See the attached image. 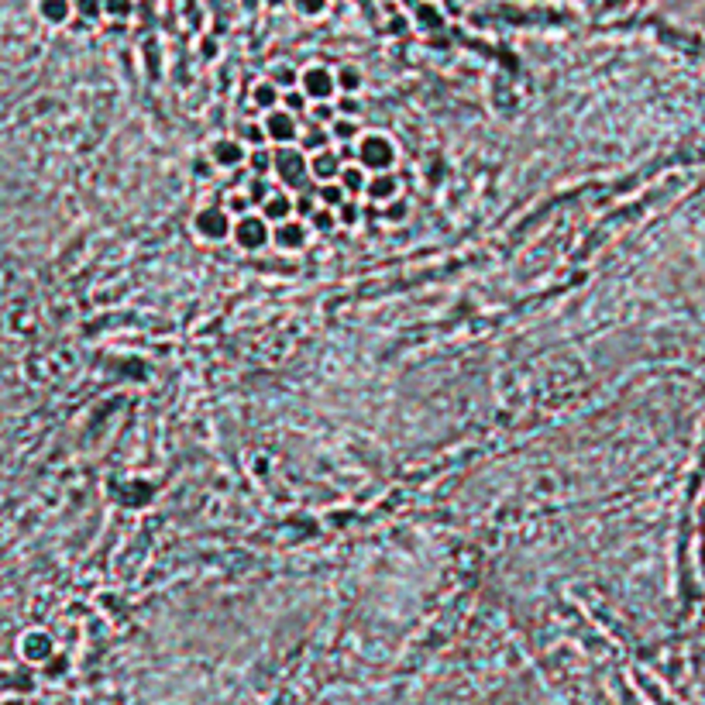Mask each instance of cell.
I'll list each match as a JSON object with an SVG mask.
<instances>
[{"mask_svg":"<svg viewBox=\"0 0 705 705\" xmlns=\"http://www.w3.org/2000/svg\"><path fill=\"white\" fill-rule=\"evenodd\" d=\"M299 86H303V97L314 100V103H327V97L337 93V79L327 66H310L299 73Z\"/></svg>","mask_w":705,"mask_h":705,"instance_id":"5b68a950","label":"cell"},{"mask_svg":"<svg viewBox=\"0 0 705 705\" xmlns=\"http://www.w3.org/2000/svg\"><path fill=\"white\" fill-rule=\"evenodd\" d=\"M310 241V224L307 220H282V224H272V245L279 252H299L303 245Z\"/></svg>","mask_w":705,"mask_h":705,"instance_id":"52a82bcc","label":"cell"},{"mask_svg":"<svg viewBox=\"0 0 705 705\" xmlns=\"http://www.w3.org/2000/svg\"><path fill=\"white\" fill-rule=\"evenodd\" d=\"M262 217H265L269 224L289 220V217H293V196L289 193H265V200H262Z\"/></svg>","mask_w":705,"mask_h":705,"instance_id":"7c38bea8","label":"cell"},{"mask_svg":"<svg viewBox=\"0 0 705 705\" xmlns=\"http://www.w3.org/2000/svg\"><path fill=\"white\" fill-rule=\"evenodd\" d=\"M41 18L52 21V24H62L69 18V0H41Z\"/></svg>","mask_w":705,"mask_h":705,"instance_id":"ac0fdd59","label":"cell"},{"mask_svg":"<svg viewBox=\"0 0 705 705\" xmlns=\"http://www.w3.org/2000/svg\"><path fill=\"white\" fill-rule=\"evenodd\" d=\"M231 237H235V245L241 252H262L265 245H272V224H269L262 214L235 217Z\"/></svg>","mask_w":705,"mask_h":705,"instance_id":"7a4b0ae2","label":"cell"},{"mask_svg":"<svg viewBox=\"0 0 705 705\" xmlns=\"http://www.w3.org/2000/svg\"><path fill=\"white\" fill-rule=\"evenodd\" d=\"M365 196L375 200V203H389L399 196V176L396 173H372L369 176V186H365Z\"/></svg>","mask_w":705,"mask_h":705,"instance_id":"8fae6325","label":"cell"},{"mask_svg":"<svg viewBox=\"0 0 705 705\" xmlns=\"http://www.w3.org/2000/svg\"><path fill=\"white\" fill-rule=\"evenodd\" d=\"M358 217H361V214H358L354 200H348V203L341 207V214H337V224H341V220H344V224H358Z\"/></svg>","mask_w":705,"mask_h":705,"instance_id":"7402d4cb","label":"cell"},{"mask_svg":"<svg viewBox=\"0 0 705 705\" xmlns=\"http://www.w3.org/2000/svg\"><path fill=\"white\" fill-rule=\"evenodd\" d=\"M207 158L214 162V169H237V165L248 162V148L237 138H220L207 148Z\"/></svg>","mask_w":705,"mask_h":705,"instance_id":"ba28073f","label":"cell"},{"mask_svg":"<svg viewBox=\"0 0 705 705\" xmlns=\"http://www.w3.org/2000/svg\"><path fill=\"white\" fill-rule=\"evenodd\" d=\"M307 224H310V231H331V227H337V214L327 210V207H317Z\"/></svg>","mask_w":705,"mask_h":705,"instance_id":"ffe728a7","label":"cell"},{"mask_svg":"<svg viewBox=\"0 0 705 705\" xmlns=\"http://www.w3.org/2000/svg\"><path fill=\"white\" fill-rule=\"evenodd\" d=\"M272 169H275V176L282 179V182H299L303 176H310L307 173V155L296 148V145H279V148H272Z\"/></svg>","mask_w":705,"mask_h":705,"instance_id":"8992f818","label":"cell"},{"mask_svg":"<svg viewBox=\"0 0 705 705\" xmlns=\"http://www.w3.org/2000/svg\"><path fill=\"white\" fill-rule=\"evenodd\" d=\"M317 200H320V207H327V210H341L351 196L344 193V186H341V182H324V186H320V193H317Z\"/></svg>","mask_w":705,"mask_h":705,"instance_id":"9a60e30c","label":"cell"},{"mask_svg":"<svg viewBox=\"0 0 705 705\" xmlns=\"http://www.w3.org/2000/svg\"><path fill=\"white\" fill-rule=\"evenodd\" d=\"M231 227H235V217L227 214L224 203H210V207L196 210L193 217V231L203 241H224V237H231Z\"/></svg>","mask_w":705,"mask_h":705,"instance_id":"3957f363","label":"cell"},{"mask_svg":"<svg viewBox=\"0 0 705 705\" xmlns=\"http://www.w3.org/2000/svg\"><path fill=\"white\" fill-rule=\"evenodd\" d=\"M327 131H331V141H354V124L351 120H334Z\"/></svg>","mask_w":705,"mask_h":705,"instance_id":"44dd1931","label":"cell"},{"mask_svg":"<svg viewBox=\"0 0 705 705\" xmlns=\"http://www.w3.org/2000/svg\"><path fill=\"white\" fill-rule=\"evenodd\" d=\"M337 182L344 186V193L351 196H361L365 193V186H369V173L358 165V162H351V165H341V176H337Z\"/></svg>","mask_w":705,"mask_h":705,"instance_id":"5bb4252c","label":"cell"},{"mask_svg":"<svg viewBox=\"0 0 705 705\" xmlns=\"http://www.w3.org/2000/svg\"><path fill=\"white\" fill-rule=\"evenodd\" d=\"M262 128H265V138H269V145H296L299 141V118L289 114L286 107H275L269 110L265 118H262Z\"/></svg>","mask_w":705,"mask_h":705,"instance_id":"277c9868","label":"cell"},{"mask_svg":"<svg viewBox=\"0 0 705 705\" xmlns=\"http://www.w3.org/2000/svg\"><path fill=\"white\" fill-rule=\"evenodd\" d=\"M52 650H56V644H52V637L45 629H28L21 637V657L31 661V664H45L52 657Z\"/></svg>","mask_w":705,"mask_h":705,"instance_id":"9c48e42d","label":"cell"},{"mask_svg":"<svg viewBox=\"0 0 705 705\" xmlns=\"http://www.w3.org/2000/svg\"><path fill=\"white\" fill-rule=\"evenodd\" d=\"M248 165L255 169V176H269L272 173V148L265 145V148H252L248 152Z\"/></svg>","mask_w":705,"mask_h":705,"instance_id":"e0dca14e","label":"cell"},{"mask_svg":"<svg viewBox=\"0 0 705 705\" xmlns=\"http://www.w3.org/2000/svg\"><path fill=\"white\" fill-rule=\"evenodd\" d=\"M354 162L372 176V173H392V165H396V145H392L386 135H379V131H369V135L358 138V145H354Z\"/></svg>","mask_w":705,"mask_h":705,"instance_id":"6da1fadb","label":"cell"},{"mask_svg":"<svg viewBox=\"0 0 705 705\" xmlns=\"http://www.w3.org/2000/svg\"><path fill=\"white\" fill-rule=\"evenodd\" d=\"M337 79V93H358V86H361V73L351 69V66H344L341 73H334Z\"/></svg>","mask_w":705,"mask_h":705,"instance_id":"d6986e66","label":"cell"},{"mask_svg":"<svg viewBox=\"0 0 705 705\" xmlns=\"http://www.w3.org/2000/svg\"><path fill=\"white\" fill-rule=\"evenodd\" d=\"M241 145H245L248 152H252V148H265V145H269L265 128H262V124H255V120H252V124H245V128H241Z\"/></svg>","mask_w":705,"mask_h":705,"instance_id":"2e32d148","label":"cell"},{"mask_svg":"<svg viewBox=\"0 0 705 705\" xmlns=\"http://www.w3.org/2000/svg\"><path fill=\"white\" fill-rule=\"evenodd\" d=\"M252 103H255V110L269 114V110H275L282 103V90L275 86L272 79H262V83H255V90H252Z\"/></svg>","mask_w":705,"mask_h":705,"instance_id":"4fadbf2b","label":"cell"},{"mask_svg":"<svg viewBox=\"0 0 705 705\" xmlns=\"http://www.w3.org/2000/svg\"><path fill=\"white\" fill-rule=\"evenodd\" d=\"M307 173L314 179H320V182H337V176H341V155L334 148L314 152V155L307 158Z\"/></svg>","mask_w":705,"mask_h":705,"instance_id":"30bf717a","label":"cell"}]
</instances>
